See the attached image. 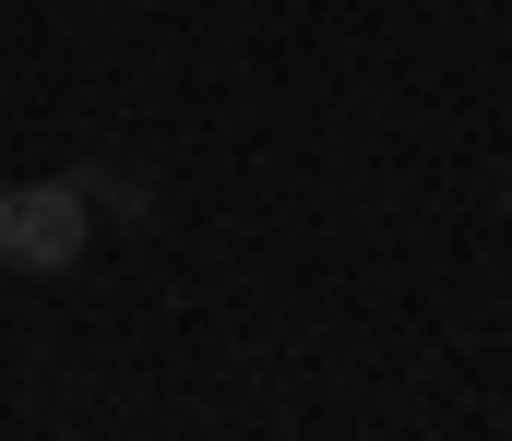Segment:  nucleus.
<instances>
[{"mask_svg":"<svg viewBox=\"0 0 512 441\" xmlns=\"http://www.w3.org/2000/svg\"><path fill=\"white\" fill-rule=\"evenodd\" d=\"M84 239H96L84 179H12V191H0V263H12V275H72Z\"/></svg>","mask_w":512,"mask_h":441,"instance_id":"1","label":"nucleus"},{"mask_svg":"<svg viewBox=\"0 0 512 441\" xmlns=\"http://www.w3.org/2000/svg\"><path fill=\"white\" fill-rule=\"evenodd\" d=\"M84 203H96V215H143V191H131V179H108V167H84Z\"/></svg>","mask_w":512,"mask_h":441,"instance_id":"2","label":"nucleus"}]
</instances>
